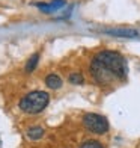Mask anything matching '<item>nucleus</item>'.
<instances>
[{"label": "nucleus", "instance_id": "10", "mask_svg": "<svg viewBox=\"0 0 140 148\" xmlns=\"http://www.w3.org/2000/svg\"><path fill=\"white\" fill-rule=\"evenodd\" d=\"M80 148H104V147L98 140H86V142H83L80 145Z\"/></svg>", "mask_w": 140, "mask_h": 148}, {"label": "nucleus", "instance_id": "6", "mask_svg": "<svg viewBox=\"0 0 140 148\" xmlns=\"http://www.w3.org/2000/svg\"><path fill=\"white\" fill-rule=\"evenodd\" d=\"M45 85L50 89H59V88H62V79L57 74H48L45 77Z\"/></svg>", "mask_w": 140, "mask_h": 148}, {"label": "nucleus", "instance_id": "3", "mask_svg": "<svg viewBox=\"0 0 140 148\" xmlns=\"http://www.w3.org/2000/svg\"><path fill=\"white\" fill-rule=\"evenodd\" d=\"M83 125L86 127V130H89L93 134H104L110 130L107 118L98 113H86L83 118Z\"/></svg>", "mask_w": 140, "mask_h": 148}, {"label": "nucleus", "instance_id": "5", "mask_svg": "<svg viewBox=\"0 0 140 148\" xmlns=\"http://www.w3.org/2000/svg\"><path fill=\"white\" fill-rule=\"evenodd\" d=\"M105 33L113 36H122V38H136L139 36V32L134 29H110V30H105Z\"/></svg>", "mask_w": 140, "mask_h": 148}, {"label": "nucleus", "instance_id": "2", "mask_svg": "<svg viewBox=\"0 0 140 148\" xmlns=\"http://www.w3.org/2000/svg\"><path fill=\"white\" fill-rule=\"evenodd\" d=\"M50 103V95L45 91H32L29 94L20 100V109L24 113H30V115H35V113L42 112Z\"/></svg>", "mask_w": 140, "mask_h": 148}, {"label": "nucleus", "instance_id": "4", "mask_svg": "<svg viewBox=\"0 0 140 148\" xmlns=\"http://www.w3.org/2000/svg\"><path fill=\"white\" fill-rule=\"evenodd\" d=\"M89 70H90V76L95 79V82L98 85H101V86H107V85H110L113 82H116L115 76H113V74L105 68L103 64H99L95 58L92 59Z\"/></svg>", "mask_w": 140, "mask_h": 148}, {"label": "nucleus", "instance_id": "9", "mask_svg": "<svg viewBox=\"0 0 140 148\" xmlns=\"http://www.w3.org/2000/svg\"><path fill=\"white\" fill-rule=\"evenodd\" d=\"M68 80H69L72 85H82V83L84 82V77H83L82 73H71Z\"/></svg>", "mask_w": 140, "mask_h": 148}, {"label": "nucleus", "instance_id": "11", "mask_svg": "<svg viewBox=\"0 0 140 148\" xmlns=\"http://www.w3.org/2000/svg\"><path fill=\"white\" fill-rule=\"evenodd\" d=\"M50 6H51V11H57V9H60L65 6V0H53L50 3Z\"/></svg>", "mask_w": 140, "mask_h": 148}, {"label": "nucleus", "instance_id": "1", "mask_svg": "<svg viewBox=\"0 0 140 148\" xmlns=\"http://www.w3.org/2000/svg\"><path fill=\"white\" fill-rule=\"evenodd\" d=\"M95 59L99 64H103L115 76L116 80H125L128 76V65H126V60L121 53L113 50H103L97 53Z\"/></svg>", "mask_w": 140, "mask_h": 148}, {"label": "nucleus", "instance_id": "12", "mask_svg": "<svg viewBox=\"0 0 140 148\" xmlns=\"http://www.w3.org/2000/svg\"><path fill=\"white\" fill-rule=\"evenodd\" d=\"M36 8H38V9H41L42 12H47V14H50V12H53V11H51V6H50V3H36Z\"/></svg>", "mask_w": 140, "mask_h": 148}, {"label": "nucleus", "instance_id": "8", "mask_svg": "<svg viewBox=\"0 0 140 148\" xmlns=\"http://www.w3.org/2000/svg\"><path fill=\"white\" fill-rule=\"evenodd\" d=\"M38 60H39V55L38 53H35V55H32L30 59L27 60V64H26V71L30 73L36 68V65H38Z\"/></svg>", "mask_w": 140, "mask_h": 148}, {"label": "nucleus", "instance_id": "7", "mask_svg": "<svg viewBox=\"0 0 140 148\" xmlns=\"http://www.w3.org/2000/svg\"><path fill=\"white\" fill-rule=\"evenodd\" d=\"M42 134H44V129H42V127H39V125H33V127H30V129L27 130V138L32 139V140L41 139Z\"/></svg>", "mask_w": 140, "mask_h": 148}]
</instances>
